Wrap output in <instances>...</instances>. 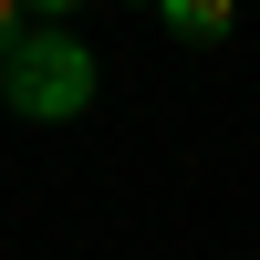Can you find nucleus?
Returning a JSON list of instances; mask_svg holds the SVG:
<instances>
[{"instance_id":"1","label":"nucleus","mask_w":260,"mask_h":260,"mask_svg":"<svg viewBox=\"0 0 260 260\" xmlns=\"http://www.w3.org/2000/svg\"><path fill=\"white\" fill-rule=\"evenodd\" d=\"M0 94H11V115L62 125V115H83V104H94V52H83L62 21H42V31H21V42H11V62H0Z\"/></svg>"},{"instance_id":"2","label":"nucleus","mask_w":260,"mask_h":260,"mask_svg":"<svg viewBox=\"0 0 260 260\" xmlns=\"http://www.w3.org/2000/svg\"><path fill=\"white\" fill-rule=\"evenodd\" d=\"M229 21H240V0H167V31H177L187 52H208V42H229Z\"/></svg>"},{"instance_id":"3","label":"nucleus","mask_w":260,"mask_h":260,"mask_svg":"<svg viewBox=\"0 0 260 260\" xmlns=\"http://www.w3.org/2000/svg\"><path fill=\"white\" fill-rule=\"evenodd\" d=\"M21 21H31V11H21V0H0V62H11V42H21Z\"/></svg>"},{"instance_id":"4","label":"nucleus","mask_w":260,"mask_h":260,"mask_svg":"<svg viewBox=\"0 0 260 260\" xmlns=\"http://www.w3.org/2000/svg\"><path fill=\"white\" fill-rule=\"evenodd\" d=\"M21 11H42V21H62V11H83V0H21Z\"/></svg>"},{"instance_id":"5","label":"nucleus","mask_w":260,"mask_h":260,"mask_svg":"<svg viewBox=\"0 0 260 260\" xmlns=\"http://www.w3.org/2000/svg\"><path fill=\"white\" fill-rule=\"evenodd\" d=\"M156 11H167V0H156Z\"/></svg>"}]
</instances>
